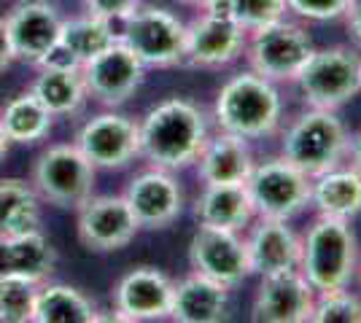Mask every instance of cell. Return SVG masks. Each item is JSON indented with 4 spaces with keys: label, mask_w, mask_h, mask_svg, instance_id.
Returning a JSON list of instances; mask_svg holds the SVG:
<instances>
[{
    "label": "cell",
    "mask_w": 361,
    "mask_h": 323,
    "mask_svg": "<svg viewBox=\"0 0 361 323\" xmlns=\"http://www.w3.org/2000/svg\"><path fill=\"white\" fill-rule=\"evenodd\" d=\"M140 156L159 170H183L197 162L200 148L208 140L205 110L186 97H167L151 108L137 124Z\"/></svg>",
    "instance_id": "1"
},
{
    "label": "cell",
    "mask_w": 361,
    "mask_h": 323,
    "mask_svg": "<svg viewBox=\"0 0 361 323\" xmlns=\"http://www.w3.org/2000/svg\"><path fill=\"white\" fill-rule=\"evenodd\" d=\"M283 100L278 84L254 73L251 68L235 73L216 94L213 119L219 129L240 135L245 140L270 138L281 127Z\"/></svg>",
    "instance_id": "2"
},
{
    "label": "cell",
    "mask_w": 361,
    "mask_h": 323,
    "mask_svg": "<svg viewBox=\"0 0 361 323\" xmlns=\"http://www.w3.org/2000/svg\"><path fill=\"white\" fill-rule=\"evenodd\" d=\"M300 272L316 293L350 289L359 272V240L350 221L318 215L302 234Z\"/></svg>",
    "instance_id": "3"
},
{
    "label": "cell",
    "mask_w": 361,
    "mask_h": 323,
    "mask_svg": "<svg viewBox=\"0 0 361 323\" xmlns=\"http://www.w3.org/2000/svg\"><path fill=\"white\" fill-rule=\"evenodd\" d=\"M348 129L337 110L307 108L281 132V156L307 178L345 165Z\"/></svg>",
    "instance_id": "4"
},
{
    "label": "cell",
    "mask_w": 361,
    "mask_h": 323,
    "mask_svg": "<svg viewBox=\"0 0 361 323\" xmlns=\"http://www.w3.org/2000/svg\"><path fill=\"white\" fill-rule=\"evenodd\" d=\"M294 87L307 108L340 110L361 94V51L353 46L313 49Z\"/></svg>",
    "instance_id": "5"
},
{
    "label": "cell",
    "mask_w": 361,
    "mask_h": 323,
    "mask_svg": "<svg viewBox=\"0 0 361 323\" xmlns=\"http://www.w3.org/2000/svg\"><path fill=\"white\" fill-rule=\"evenodd\" d=\"M313 49V35L307 27L283 16L272 25L248 32L243 54L248 60V68L262 78L272 84H294Z\"/></svg>",
    "instance_id": "6"
},
{
    "label": "cell",
    "mask_w": 361,
    "mask_h": 323,
    "mask_svg": "<svg viewBox=\"0 0 361 323\" xmlns=\"http://www.w3.org/2000/svg\"><path fill=\"white\" fill-rule=\"evenodd\" d=\"M119 41L146 68H176L186 60V22L159 6H137L121 22Z\"/></svg>",
    "instance_id": "7"
},
{
    "label": "cell",
    "mask_w": 361,
    "mask_h": 323,
    "mask_svg": "<svg viewBox=\"0 0 361 323\" xmlns=\"http://www.w3.org/2000/svg\"><path fill=\"white\" fill-rule=\"evenodd\" d=\"M94 170L75 143L49 146L32 165V189L54 208L78 210L94 194Z\"/></svg>",
    "instance_id": "8"
},
{
    "label": "cell",
    "mask_w": 361,
    "mask_h": 323,
    "mask_svg": "<svg viewBox=\"0 0 361 323\" xmlns=\"http://www.w3.org/2000/svg\"><path fill=\"white\" fill-rule=\"evenodd\" d=\"M310 184L313 178H307L281 154L256 162L245 181L256 218H281V221H291L310 205Z\"/></svg>",
    "instance_id": "9"
},
{
    "label": "cell",
    "mask_w": 361,
    "mask_h": 323,
    "mask_svg": "<svg viewBox=\"0 0 361 323\" xmlns=\"http://www.w3.org/2000/svg\"><path fill=\"white\" fill-rule=\"evenodd\" d=\"M75 218L78 243L92 253H114L127 248L140 232L124 194H100L84 202Z\"/></svg>",
    "instance_id": "10"
},
{
    "label": "cell",
    "mask_w": 361,
    "mask_h": 323,
    "mask_svg": "<svg viewBox=\"0 0 361 323\" xmlns=\"http://www.w3.org/2000/svg\"><path fill=\"white\" fill-rule=\"evenodd\" d=\"M84 87L92 100L106 108L124 106L146 81V65L121 41L81 65Z\"/></svg>",
    "instance_id": "11"
},
{
    "label": "cell",
    "mask_w": 361,
    "mask_h": 323,
    "mask_svg": "<svg viewBox=\"0 0 361 323\" xmlns=\"http://www.w3.org/2000/svg\"><path fill=\"white\" fill-rule=\"evenodd\" d=\"M189 264L195 272L221 283L229 291L251 275L245 237H240V232L232 229L197 227V232L189 240Z\"/></svg>",
    "instance_id": "12"
},
{
    "label": "cell",
    "mask_w": 361,
    "mask_h": 323,
    "mask_svg": "<svg viewBox=\"0 0 361 323\" xmlns=\"http://www.w3.org/2000/svg\"><path fill=\"white\" fill-rule=\"evenodd\" d=\"M75 146L94 167H127L135 156H140L137 122H133L124 113H116V110H106L78 129Z\"/></svg>",
    "instance_id": "13"
},
{
    "label": "cell",
    "mask_w": 361,
    "mask_h": 323,
    "mask_svg": "<svg viewBox=\"0 0 361 323\" xmlns=\"http://www.w3.org/2000/svg\"><path fill=\"white\" fill-rule=\"evenodd\" d=\"M116 321H162L170 315L173 280L157 267H135L111 291Z\"/></svg>",
    "instance_id": "14"
},
{
    "label": "cell",
    "mask_w": 361,
    "mask_h": 323,
    "mask_svg": "<svg viewBox=\"0 0 361 323\" xmlns=\"http://www.w3.org/2000/svg\"><path fill=\"white\" fill-rule=\"evenodd\" d=\"M316 289L300 270H286L259 277V289L251 305V321L256 323H310Z\"/></svg>",
    "instance_id": "15"
},
{
    "label": "cell",
    "mask_w": 361,
    "mask_h": 323,
    "mask_svg": "<svg viewBox=\"0 0 361 323\" xmlns=\"http://www.w3.org/2000/svg\"><path fill=\"white\" fill-rule=\"evenodd\" d=\"M248 32L238 22L219 11H200L195 22L186 25V65L195 68H226L240 60Z\"/></svg>",
    "instance_id": "16"
},
{
    "label": "cell",
    "mask_w": 361,
    "mask_h": 323,
    "mask_svg": "<svg viewBox=\"0 0 361 323\" xmlns=\"http://www.w3.org/2000/svg\"><path fill=\"white\" fill-rule=\"evenodd\" d=\"M124 200L140 229H167L183 213V189L170 170L151 167L130 181Z\"/></svg>",
    "instance_id": "17"
},
{
    "label": "cell",
    "mask_w": 361,
    "mask_h": 323,
    "mask_svg": "<svg viewBox=\"0 0 361 323\" xmlns=\"http://www.w3.org/2000/svg\"><path fill=\"white\" fill-rule=\"evenodd\" d=\"M3 22L14 49V60L41 65L46 54L57 46L62 19L51 3H44V0L16 3Z\"/></svg>",
    "instance_id": "18"
},
{
    "label": "cell",
    "mask_w": 361,
    "mask_h": 323,
    "mask_svg": "<svg viewBox=\"0 0 361 323\" xmlns=\"http://www.w3.org/2000/svg\"><path fill=\"white\" fill-rule=\"evenodd\" d=\"M251 275L264 277L286 270H300L302 237L281 218H256L245 237Z\"/></svg>",
    "instance_id": "19"
},
{
    "label": "cell",
    "mask_w": 361,
    "mask_h": 323,
    "mask_svg": "<svg viewBox=\"0 0 361 323\" xmlns=\"http://www.w3.org/2000/svg\"><path fill=\"white\" fill-rule=\"evenodd\" d=\"M195 165L202 184H245L256 156L251 151V140L219 129L216 135H208Z\"/></svg>",
    "instance_id": "20"
},
{
    "label": "cell",
    "mask_w": 361,
    "mask_h": 323,
    "mask_svg": "<svg viewBox=\"0 0 361 323\" xmlns=\"http://www.w3.org/2000/svg\"><path fill=\"white\" fill-rule=\"evenodd\" d=\"M170 321L176 323H221L229 318V289L211 277L192 272L173 283Z\"/></svg>",
    "instance_id": "21"
},
{
    "label": "cell",
    "mask_w": 361,
    "mask_h": 323,
    "mask_svg": "<svg viewBox=\"0 0 361 323\" xmlns=\"http://www.w3.org/2000/svg\"><path fill=\"white\" fill-rule=\"evenodd\" d=\"M256 218L254 202L245 184H202L195 200L197 227L243 232Z\"/></svg>",
    "instance_id": "22"
},
{
    "label": "cell",
    "mask_w": 361,
    "mask_h": 323,
    "mask_svg": "<svg viewBox=\"0 0 361 323\" xmlns=\"http://www.w3.org/2000/svg\"><path fill=\"white\" fill-rule=\"evenodd\" d=\"M57 267V251L38 229L0 240V275H16L44 283Z\"/></svg>",
    "instance_id": "23"
},
{
    "label": "cell",
    "mask_w": 361,
    "mask_h": 323,
    "mask_svg": "<svg viewBox=\"0 0 361 323\" xmlns=\"http://www.w3.org/2000/svg\"><path fill=\"white\" fill-rule=\"evenodd\" d=\"M310 205L318 215L353 221L361 213V175L345 165L313 178Z\"/></svg>",
    "instance_id": "24"
},
{
    "label": "cell",
    "mask_w": 361,
    "mask_h": 323,
    "mask_svg": "<svg viewBox=\"0 0 361 323\" xmlns=\"http://www.w3.org/2000/svg\"><path fill=\"white\" fill-rule=\"evenodd\" d=\"M30 92L49 108L51 116H73L87 103V87L81 68L75 65H41Z\"/></svg>",
    "instance_id": "25"
},
{
    "label": "cell",
    "mask_w": 361,
    "mask_h": 323,
    "mask_svg": "<svg viewBox=\"0 0 361 323\" xmlns=\"http://www.w3.org/2000/svg\"><path fill=\"white\" fill-rule=\"evenodd\" d=\"M97 308L84 291L65 283L38 286L30 323H94Z\"/></svg>",
    "instance_id": "26"
},
{
    "label": "cell",
    "mask_w": 361,
    "mask_h": 323,
    "mask_svg": "<svg viewBox=\"0 0 361 323\" xmlns=\"http://www.w3.org/2000/svg\"><path fill=\"white\" fill-rule=\"evenodd\" d=\"M119 41V30L114 22L100 19V16H73L65 19L60 25V38L57 46L71 57V60L81 68L84 62H90L92 57H97L100 51H106L108 46H114Z\"/></svg>",
    "instance_id": "27"
},
{
    "label": "cell",
    "mask_w": 361,
    "mask_h": 323,
    "mask_svg": "<svg viewBox=\"0 0 361 323\" xmlns=\"http://www.w3.org/2000/svg\"><path fill=\"white\" fill-rule=\"evenodd\" d=\"M51 113L49 108L35 97L32 92L16 94L14 100H8L0 110V122L11 143L19 146H32L38 140H44L51 132Z\"/></svg>",
    "instance_id": "28"
},
{
    "label": "cell",
    "mask_w": 361,
    "mask_h": 323,
    "mask_svg": "<svg viewBox=\"0 0 361 323\" xmlns=\"http://www.w3.org/2000/svg\"><path fill=\"white\" fill-rule=\"evenodd\" d=\"M41 205L38 194L27 181L0 178V240L38 229Z\"/></svg>",
    "instance_id": "29"
},
{
    "label": "cell",
    "mask_w": 361,
    "mask_h": 323,
    "mask_svg": "<svg viewBox=\"0 0 361 323\" xmlns=\"http://www.w3.org/2000/svg\"><path fill=\"white\" fill-rule=\"evenodd\" d=\"M211 11L229 16L245 32H254L264 25H272V22L288 16L286 0H216Z\"/></svg>",
    "instance_id": "30"
},
{
    "label": "cell",
    "mask_w": 361,
    "mask_h": 323,
    "mask_svg": "<svg viewBox=\"0 0 361 323\" xmlns=\"http://www.w3.org/2000/svg\"><path fill=\"white\" fill-rule=\"evenodd\" d=\"M41 283L16 275H0V323H30Z\"/></svg>",
    "instance_id": "31"
},
{
    "label": "cell",
    "mask_w": 361,
    "mask_h": 323,
    "mask_svg": "<svg viewBox=\"0 0 361 323\" xmlns=\"http://www.w3.org/2000/svg\"><path fill=\"white\" fill-rule=\"evenodd\" d=\"M310 323H361V299L348 289L316 293Z\"/></svg>",
    "instance_id": "32"
},
{
    "label": "cell",
    "mask_w": 361,
    "mask_h": 323,
    "mask_svg": "<svg viewBox=\"0 0 361 323\" xmlns=\"http://www.w3.org/2000/svg\"><path fill=\"white\" fill-rule=\"evenodd\" d=\"M350 0H286V11L305 22H334L343 19Z\"/></svg>",
    "instance_id": "33"
},
{
    "label": "cell",
    "mask_w": 361,
    "mask_h": 323,
    "mask_svg": "<svg viewBox=\"0 0 361 323\" xmlns=\"http://www.w3.org/2000/svg\"><path fill=\"white\" fill-rule=\"evenodd\" d=\"M81 3H84L87 14L108 19L114 25H121L140 6V0H81Z\"/></svg>",
    "instance_id": "34"
},
{
    "label": "cell",
    "mask_w": 361,
    "mask_h": 323,
    "mask_svg": "<svg viewBox=\"0 0 361 323\" xmlns=\"http://www.w3.org/2000/svg\"><path fill=\"white\" fill-rule=\"evenodd\" d=\"M343 19H345L348 32H350L356 49H361V0H350V6H348V11Z\"/></svg>",
    "instance_id": "35"
},
{
    "label": "cell",
    "mask_w": 361,
    "mask_h": 323,
    "mask_svg": "<svg viewBox=\"0 0 361 323\" xmlns=\"http://www.w3.org/2000/svg\"><path fill=\"white\" fill-rule=\"evenodd\" d=\"M345 165L350 170H356L361 175V129L348 135V148H345Z\"/></svg>",
    "instance_id": "36"
},
{
    "label": "cell",
    "mask_w": 361,
    "mask_h": 323,
    "mask_svg": "<svg viewBox=\"0 0 361 323\" xmlns=\"http://www.w3.org/2000/svg\"><path fill=\"white\" fill-rule=\"evenodd\" d=\"M11 62H14V49H11L8 32H6V22L0 19V73L6 68H11Z\"/></svg>",
    "instance_id": "37"
},
{
    "label": "cell",
    "mask_w": 361,
    "mask_h": 323,
    "mask_svg": "<svg viewBox=\"0 0 361 323\" xmlns=\"http://www.w3.org/2000/svg\"><path fill=\"white\" fill-rule=\"evenodd\" d=\"M180 6H189V8H197V11H205V8H211L216 0H178Z\"/></svg>",
    "instance_id": "38"
},
{
    "label": "cell",
    "mask_w": 361,
    "mask_h": 323,
    "mask_svg": "<svg viewBox=\"0 0 361 323\" xmlns=\"http://www.w3.org/2000/svg\"><path fill=\"white\" fill-rule=\"evenodd\" d=\"M8 148H11V140H8V135H6V129H3V122H0V162L6 159V154H8Z\"/></svg>",
    "instance_id": "39"
}]
</instances>
